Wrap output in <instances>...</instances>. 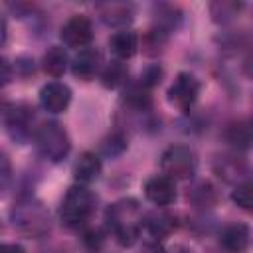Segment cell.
Here are the masks:
<instances>
[{
    "label": "cell",
    "instance_id": "cell-1",
    "mask_svg": "<svg viewBox=\"0 0 253 253\" xmlns=\"http://www.w3.org/2000/svg\"><path fill=\"white\" fill-rule=\"evenodd\" d=\"M105 225L121 247H132L138 241L144 225V213L140 210V204L134 198L117 200L105 211Z\"/></svg>",
    "mask_w": 253,
    "mask_h": 253
},
{
    "label": "cell",
    "instance_id": "cell-2",
    "mask_svg": "<svg viewBox=\"0 0 253 253\" xmlns=\"http://www.w3.org/2000/svg\"><path fill=\"white\" fill-rule=\"evenodd\" d=\"M8 217L12 227L28 239H40L47 235L51 229L49 210L43 206L42 200H38L32 194H20L12 204Z\"/></svg>",
    "mask_w": 253,
    "mask_h": 253
},
{
    "label": "cell",
    "instance_id": "cell-3",
    "mask_svg": "<svg viewBox=\"0 0 253 253\" xmlns=\"http://www.w3.org/2000/svg\"><path fill=\"white\" fill-rule=\"evenodd\" d=\"M97 210V196L83 184H73L67 188L59 204V221L67 229H81L87 225Z\"/></svg>",
    "mask_w": 253,
    "mask_h": 253
},
{
    "label": "cell",
    "instance_id": "cell-4",
    "mask_svg": "<svg viewBox=\"0 0 253 253\" xmlns=\"http://www.w3.org/2000/svg\"><path fill=\"white\" fill-rule=\"evenodd\" d=\"M34 146L42 158L57 164L67 158L71 150V140L67 130L57 121H43L40 126H36Z\"/></svg>",
    "mask_w": 253,
    "mask_h": 253
},
{
    "label": "cell",
    "instance_id": "cell-5",
    "mask_svg": "<svg viewBox=\"0 0 253 253\" xmlns=\"http://www.w3.org/2000/svg\"><path fill=\"white\" fill-rule=\"evenodd\" d=\"M34 121H36V113L34 107L26 101H12V103H4L2 107V123L4 128L8 132V136L14 142H28L34 136Z\"/></svg>",
    "mask_w": 253,
    "mask_h": 253
},
{
    "label": "cell",
    "instance_id": "cell-6",
    "mask_svg": "<svg viewBox=\"0 0 253 253\" xmlns=\"http://www.w3.org/2000/svg\"><path fill=\"white\" fill-rule=\"evenodd\" d=\"M160 170L176 182L192 180L198 170L196 152L186 144H172L160 154Z\"/></svg>",
    "mask_w": 253,
    "mask_h": 253
},
{
    "label": "cell",
    "instance_id": "cell-7",
    "mask_svg": "<svg viewBox=\"0 0 253 253\" xmlns=\"http://www.w3.org/2000/svg\"><path fill=\"white\" fill-rule=\"evenodd\" d=\"M211 168H213V174L219 180H223L225 184H231V186L245 184L253 176L251 164L239 152H223V154H217L213 158Z\"/></svg>",
    "mask_w": 253,
    "mask_h": 253
},
{
    "label": "cell",
    "instance_id": "cell-8",
    "mask_svg": "<svg viewBox=\"0 0 253 253\" xmlns=\"http://www.w3.org/2000/svg\"><path fill=\"white\" fill-rule=\"evenodd\" d=\"M166 95H168V103L172 107H176L180 111H190L200 97V81L194 73L180 71L174 77V81L170 83Z\"/></svg>",
    "mask_w": 253,
    "mask_h": 253
},
{
    "label": "cell",
    "instance_id": "cell-9",
    "mask_svg": "<svg viewBox=\"0 0 253 253\" xmlns=\"http://www.w3.org/2000/svg\"><path fill=\"white\" fill-rule=\"evenodd\" d=\"M59 38L67 47H75V49L89 47L93 40V24L85 14H73L61 26Z\"/></svg>",
    "mask_w": 253,
    "mask_h": 253
},
{
    "label": "cell",
    "instance_id": "cell-10",
    "mask_svg": "<svg viewBox=\"0 0 253 253\" xmlns=\"http://www.w3.org/2000/svg\"><path fill=\"white\" fill-rule=\"evenodd\" d=\"M144 198L154 204L156 208H166L170 204L176 202L178 196V188H176V180L168 178L166 174H154L144 182Z\"/></svg>",
    "mask_w": 253,
    "mask_h": 253
},
{
    "label": "cell",
    "instance_id": "cell-11",
    "mask_svg": "<svg viewBox=\"0 0 253 253\" xmlns=\"http://www.w3.org/2000/svg\"><path fill=\"white\" fill-rule=\"evenodd\" d=\"M223 140L233 152H247L253 148V117H239L225 125Z\"/></svg>",
    "mask_w": 253,
    "mask_h": 253
},
{
    "label": "cell",
    "instance_id": "cell-12",
    "mask_svg": "<svg viewBox=\"0 0 253 253\" xmlns=\"http://www.w3.org/2000/svg\"><path fill=\"white\" fill-rule=\"evenodd\" d=\"M71 103V89L61 81H47L40 89V105L51 115L65 113Z\"/></svg>",
    "mask_w": 253,
    "mask_h": 253
},
{
    "label": "cell",
    "instance_id": "cell-13",
    "mask_svg": "<svg viewBox=\"0 0 253 253\" xmlns=\"http://www.w3.org/2000/svg\"><path fill=\"white\" fill-rule=\"evenodd\" d=\"M71 73L73 77L81 79V81H89L93 79L97 73H101L103 69V57H101V51L97 47H83L79 49L73 59H71Z\"/></svg>",
    "mask_w": 253,
    "mask_h": 253
},
{
    "label": "cell",
    "instance_id": "cell-14",
    "mask_svg": "<svg viewBox=\"0 0 253 253\" xmlns=\"http://www.w3.org/2000/svg\"><path fill=\"white\" fill-rule=\"evenodd\" d=\"M217 241H219L221 249L227 253H243V251H247V247L251 243V231L245 223L233 221L219 229Z\"/></svg>",
    "mask_w": 253,
    "mask_h": 253
},
{
    "label": "cell",
    "instance_id": "cell-15",
    "mask_svg": "<svg viewBox=\"0 0 253 253\" xmlns=\"http://www.w3.org/2000/svg\"><path fill=\"white\" fill-rule=\"evenodd\" d=\"M97 12L103 24L119 30H126L134 18V6L128 2H103L97 6Z\"/></svg>",
    "mask_w": 253,
    "mask_h": 253
},
{
    "label": "cell",
    "instance_id": "cell-16",
    "mask_svg": "<svg viewBox=\"0 0 253 253\" xmlns=\"http://www.w3.org/2000/svg\"><path fill=\"white\" fill-rule=\"evenodd\" d=\"M146 85H142L140 81L134 83H126V87H123V95H121V103L125 109L132 111V113H148L152 107V97Z\"/></svg>",
    "mask_w": 253,
    "mask_h": 253
},
{
    "label": "cell",
    "instance_id": "cell-17",
    "mask_svg": "<svg viewBox=\"0 0 253 253\" xmlns=\"http://www.w3.org/2000/svg\"><path fill=\"white\" fill-rule=\"evenodd\" d=\"M182 24V10L174 4H154L152 8V26L166 36H172Z\"/></svg>",
    "mask_w": 253,
    "mask_h": 253
},
{
    "label": "cell",
    "instance_id": "cell-18",
    "mask_svg": "<svg viewBox=\"0 0 253 253\" xmlns=\"http://www.w3.org/2000/svg\"><path fill=\"white\" fill-rule=\"evenodd\" d=\"M101 170H103L101 156L87 150V152H81L79 158L75 160V164H73V178H75L77 184L89 186L91 182H95L101 176Z\"/></svg>",
    "mask_w": 253,
    "mask_h": 253
},
{
    "label": "cell",
    "instance_id": "cell-19",
    "mask_svg": "<svg viewBox=\"0 0 253 253\" xmlns=\"http://www.w3.org/2000/svg\"><path fill=\"white\" fill-rule=\"evenodd\" d=\"M109 49L115 55V59L126 61L138 49V36L132 30H117L109 38Z\"/></svg>",
    "mask_w": 253,
    "mask_h": 253
},
{
    "label": "cell",
    "instance_id": "cell-20",
    "mask_svg": "<svg viewBox=\"0 0 253 253\" xmlns=\"http://www.w3.org/2000/svg\"><path fill=\"white\" fill-rule=\"evenodd\" d=\"M176 227V219L174 215L166 213V211H150L144 215V225L142 231H146L150 235L152 241H160L166 235H170V231Z\"/></svg>",
    "mask_w": 253,
    "mask_h": 253
},
{
    "label": "cell",
    "instance_id": "cell-21",
    "mask_svg": "<svg viewBox=\"0 0 253 253\" xmlns=\"http://www.w3.org/2000/svg\"><path fill=\"white\" fill-rule=\"evenodd\" d=\"M245 4L237 2V0H215L210 4V16L215 24L219 26H227L233 20L239 18V14L243 12Z\"/></svg>",
    "mask_w": 253,
    "mask_h": 253
},
{
    "label": "cell",
    "instance_id": "cell-22",
    "mask_svg": "<svg viewBox=\"0 0 253 253\" xmlns=\"http://www.w3.org/2000/svg\"><path fill=\"white\" fill-rule=\"evenodd\" d=\"M69 65H71L69 55H67V51H65L61 45H51V47L43 53V57H42V67H43V71H45L49 77H55V79L61 77Z\"/></svg>",
    "mask_w": 253,
    "mask_h": 253
},
{
    "label": "cell",
    "instance_id": "cell-23",
    "mask_svg": "<svg viewBox=\"0 0 253 253\" xmlns=\"http://www.w3.org/2000/svg\"><path fill=\"white\" fill-rule=\"evenodd\" d=\"M126 79H128V69H126V63L121 59H113L101 69V83L105 89L126 87Z\"/></svg>",
    "mask_w": 253,
    "mask_h": 253
},
{
    "label": "cell",
    "instance_id": "cell-24",
    "mask_svg": "<svg viewBox=\"0 0 253 253\" xmlns=\"http://www.w3.org/2000/svg\"><path fill=\"white\" fill-rule=\"evenodd\" d=\"M188 202L196 210H211L217 204V192L211 182L202 180L188 192Z\"/></svg>",
    "mask_w": 253,
    "mask_h": 253
},
{
    "label": "cell",
    "instance_id": "cell-25",
    "mask_svg": "<svg viewBox=\"0 0 253 253\" xmlns=\"http://www.w3.org/2000/svg\"><path fill=\"white\" fill-rule=\"evenodd\" d=\"M101 154L107 156V158H115V156H121L125 150H126V136L123 130H113L109 132L103 140H101Z\"/></svg>",
    "mask_w": 253,
    "mask_h": 253
},
{
    "label": "cell",
    "instance_id": "cell-26",
    "mask_svg": "<svg viewBox=\"0 0 253 253\" xmlns=\"http://www.w3.org/2000/svg\"><path fill=\"white\" fill-rule=\"evenodd\" d=\"M168 38H170V36L162 34L160 30L148 28V32H146L144 38H142V49H144V53H148V55H158V53L164 49V45L168 43Z\"/></svg>",
    "mask_w": 253,
    "mask_h": 253
},
{
    "label": "cell",
    "instance_id": "cell-27",
    "mask_svg": "<svg viewBox=\"0 0 253 253\" xmlns=\"http://www.w3.org/2000/svg\"><path fill=\"white\" fill-rule=\"evenodd\" d=\"M231 202L239 210L253 213V182H245V184L235 186L231 190Z\"/></svg>",
    "mask_w": 253,
    "mask_h": 253
},
{
    "label": "cell",
    "instance_id": "cell-28",
    "mask_svg": "<svg viewBox=\"0 0 253 253\" xmlns=\"http://www.w3.org/2000/svg\"><path fill=\"white\" fill-rule=\"evenodd\" d=\"M160 79H162V67H160L158 63H152V65L144 67V71H142L140 77H138V81H140L142 85H146L148 89H152L154 85H158Z\"/></svg>",
    "mask_w": 253,
    "mask_h": 253
},
{
    "label": "cell",
    "instance_id": "cell-29",
    "mask_svg": "<svg viewBox=\"0 0 253 253\" xmlns=\"http://www.w3.org/2000/svg\"><path fill=\"white\" fill-rule=\"evenodd\" d=\"M101 243H103V233L99 229H87L83 233V245L89 253H95L101 249Z\"/></svg>",
    "mask_w": 253,
    "mask_h": 253
},
{
    "label": "cell",
    "instance_id": "cell-30",
    "mask_svg": "<svg viewBox=\"0 0 253 253\" xmlns=\"http://www.w3.org/2000/svg\"><path fill=\"white\" fill-rule=\"evenodd\" d=\"M0 164H2V170H0L2 190H8V184H10V180H12V166H10V160H8L6 152H2V156H0Z\"/></svg>",
    "mask_w": 253,
    "mask_h": 253
},
{
    "label": "cell",
    "instance_id": "cell-31",
    "mask_svg": "<svg viewBox=\"0 0 253 253\" xmlns=\"http://www.w3.org/2000/svg\"><path fill=\"white\" fill-rule=\"evenodd\" d=\"M241 69H243V73L249 77V79H253V43L245 49V55H243V63H241Z\"/></svg>",
    "mask_w": 253,
    "mask_h": 253
},
{
    "label": "cell",
    "instance_id": "cell-32",
    "mask_svg": "<svg viewBox=\"0 0 253 253\" xmlns=\"http://www.w3.org/2000/svg\"><path fill=\"white\" fill-rule=\"evenodd\" d=\"M16 71H20V75H30V73H34V59H30V57H18L16 59Z\"/></svg>",
    "mask_w": 253,
    "mask_h": 253
},
{
    "label": "cell",
    "instance_id": "cell-33",
    "mask_svg": "<svg viewBox=\"0 0 253 253\" xmlns=\"http://www.w3.org/2000/svg\"><path fill=\"white\" fill-rule=\"evenodd\" d=\"M0 253H26V249L20 243H4L0 247Z\"/></svg>",
    "mask_w": 253,
    "mask_h": 253
},
{
    "label": "cell",
    "instance_id": "cell-34",
    "mask_svg": "<svg viewBox=\"0 0 253 253\" xmlns=\"http://www.w3.org/2000/svg\"><path fill=\"white\" fill-rule=\"evenodd\" d=\"M12 79V71H10V61L6 57H2V85H6Z\"/></svg>",
    "mask_w": 253,
    "mask_h": 253
},
{
    "label": "cell",
    "instance_id": "cell-35",
    "mask_svg": "<svg viewBox=\"0 0 253 253\" xmlns=\"http://www.w3.org/2000/svg\"><path fill=\"white\" fill-rule=\"evenodd\" d=\"M148 253H164V249L160 247V241H150L148 243Z\"/></svg>",
    "mask_w": 253,
    "mask_h": 253
},
{
    "label": "cell",
    "instance_id": "cell-36",
    "mask_svg": "<svg viewBox=\"0 0 253 253\" xmlns=\"http://www.w3.org/2000/svg\"><path fill=\"white\" fill-rule=\"evenodd\" d=\"M172 253H194V251H192L190 247H184V245H176Z\"/></svg>",
    "mask_w": 253,
    "mask_h": 253
}]
</instances>
